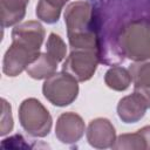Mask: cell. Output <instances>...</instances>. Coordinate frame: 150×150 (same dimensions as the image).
<instances>
[{"label": "cell", "instance_id": "5bb4252c", "mask_svg": "<svg viewBox=\"0 0 150 150\" xmlns=\"http://www.w3.org/2000/svg\"><path fill=\"white\" fill-rule=\"evenodd\" d=\"M112 149L144 150V149H146V146H145L144 138L137 131V132H134V134H122V135H120L116 138V141L112 145Z\"/></svg>", "mask_w": 150, "mask_h": 150}, {"label": "cell", "instance_id": "6da1fadb", "mask_svg": "<svg viewBox=\"0 0 150 150\" xmlns=\"http://www.w3.org/2000/svg\"><path fill=\"white\" fill-rule=\"evenodd\" d=\"M45 29L38 21H27L15 26L12 30V45L6 50L2 71L7 76L20 75L39 57L45 39Z\"/></svg>", "mask_w": 150, "mask_h": 150}, {"label": "cell", "instance_id": "5b68a950", "mask_svg": "<svg viewBox=\"0 0 150 150\" xmlns=\"http://www.w3.org/2000/svg\"><path fill=\"white\" fill-rule=\"evenodd\" d=\"M79 81L66 71L55 73L46 79L42 86L43 96L56 107L73 103L79 95Z\"/></svg>", "mask_w": 150, "mask_h": 150}, {"label": "cell", "instance_id": "7a4b0ae2", "mask_svg": "<svg viewBox=\"0 0 150 150\" xmlns=\"http://www.w3.org/2000/svg\"><path fill=\"white\" fill-rule=\"evenodd\" d=\"M64 22L71 49H90L100 53L101 21L96 8L89 1L69 4L64 11Z\"/></svg>", "mask_w": 150, "mask_h": 150}, {"label": "cell", "instance_id": "ba28073f", "mask_svg": "<svg viewBox=\"0 0 150 150\" xmlns=\"http://www.w3.org/2000/svg\"><path fill=\"white\" fill-rule=\"evenodd\" d=\"M87 141L96 149L112 148L116 141V131L114 125L109 120L103 117L93 120L87 129Z\"/></svg>", "mask_w": 150, "mask_h": 150}, {"label": "cell", "instance_id": "d6986e66", "mask_svg": "<svg viewBox=\"0 0 150 150\" xmlns=\"http://www.w3.org/2000/svg\"><path fill=\"white\" fill-rule=\"evenodd\" d=\"M138 132L142 135L145 142V146L148 150H150V125H145L138 130Z\"/></svg>", "mask_w": 150, "mask_h": 150}, {"label": "cell", "instance_id": "8992f818", "mask_svg": "<svg viewBox=\"0 0 150 150\" xmlns=\"http://www.w3.org/2000/svg\"><path fill=\"white\" fill-rule=\"evenodd\" d=\"M98 62L100 53L90 49H71L62 66V71L70 74L79 82L88 81L93 77Z\"/></svg>", "mask_w": 150, "mask_h": 150}, {"label": "cell", "instance_id": "3957f363", "mask_svg": "<svg viewBox=\"0 0 150 150\" xmlns=\"http://www.w3.org/2000/svg\"><path fill=\"white\" fill-rule=\"evenodd\" d=\"M121 55L135 62L150 59V18H141L124 25L117 36Z\"/></svg>", "mask_w": 150, "mask_h": 150}, {"label": "cell", "instance_id": "2e32d148", "mask_svg": "<svg viewBox=\"0 0 150 150\" xmlns=\"http://www.w3.org/2000/svg\"><path fill=\"white\" fill-rule=\"evenodd\" d=\"M61 9L47 2L46 0H39L36 5V16L46 23H55L59 21Z\"/></svg>", "mask_w": 150, "mask_h": 150}, {"label": "cell", "instance_id": "8fae6325", "mask_svg": "<svg viewBox=\"0 0 150 150\" xmlns=\"http://www.w3.org/2000/svg\"><path fill=\"white\" fill-rule=\"evenodd\" d=\"M29 0H1V25L4 28L19 23L26 14Z\"/></svg>", "mask_w": 150, "mask_h": 150}, {"label": "cell", "instance_id": "9a60e30c", "mask_svg": "<svg viewBox=\"0 0 150 150\" xmlns=\"http://www.w3.org/2000/svg\"><path fill=\"white\" fill-rule=\"evenodd\" d=\"M46 53L52 59H54L57 63L61 62L66 57L67 47H66V43L61 39L60 35H57L55 33L49 34L47 42H46Z\"/></svg>", "mask_w": 150, "mask_h": 150}, {"label": "cell", "instance_id": "277c9868", "mask_svg": "<svg viewBox=\"0 0 150 150\" xmlns=\"http://www.w3.org/2000/svg\"><path fill=\"white\" fill-rule=\"evenodd\" d=\"M19 121L23 130L33 137L47 136L53 124V118L49 111L34 97L26 98L20 104Z\"/></svg>", "mask_w": 150, "mask_h": 150}, {"label": "cell", "instance_id": "7c38bea8", "mask_svg": "<svg viewBox=\"0 0 150 150\" xmlns=\"http://www.w3.org/2000/svg\"><path fill=\"white\" fill-rule=\"evenodd\" d=\"M57 64L59 63L47 53H41L39 57L27 67L26 71L34 80H43L56 73Z\"/></svg>", "mask_w": 150, "mask_h": 150}, {"label": "cell", "instance_id": "4fadbf2b", "mask_svg": "<svg viewBox=\"0 0 150 150\" xmlns=\"http://www.w3.org/2000/svg\"><path fill=\"white\" fill-rule=\"evenodd\" d=\"M131 75L129 69H125L120 66H114L109 68L104 75L105 84L116 91H123L129 88L131 84Z\"/></svg>", "mask_w": 150, "mask_h": 150}, {"label": "cell", "instance_id": "ffe728a7", "mask_svg": "<svg viewBox=\"0 0 150 150\" xmlns=\"http://www.w3.org/2000/svg\"><path fill=\"white\" fill-rule=\"evenodd\" d=\"M46 1L49 2V4H52L55 7L60 8V9H62V7L68 2V0H46Z\"/></svg>", "mask_w": 150, "mask_h": 150}, {"label": "cell", "instance_id": "e0dca14e", "mask_svg": "<svg viewBox=\"0 0 150 150\" xmlns=\"http://www.w3.org/2000/svg\"><path fill=\"white\" fill-rule=\"evenodd\" d=\"M1 124H0V135L5 136L13 129V116H12V108L11 104L5 100L1 98Z\"/></svg>", "mask_w": 150, "mask_h": 150}, {"label": "cell", "instance_id": "9c48e42d", "mask_svg": "<svg viewBox=\"0 0 150 150\" xmlns=\"http://www.w3.org/2000/svg\"><path fill=\"white\" fill-rule=\"evenodd\" d=\"M146 109H149L146 98L139 91L134 90L132 94L120 100L117 115L124 123H136L145 115Z\"/></svg>", "mask_w": 150, "mask_h": 150}, {"label": "cell", "instance_id": "30bf717a", "mask_svg": "<svg viewBox=\"0 0 150 150\" xmlns=\"http://www.w3.org/2000/svg\"><path fill=\"white\" fill-rule=\"evenodd\" d=\"M135 90L139 91L148 101L150 108V62H134L129 67Z\"/></svg>", "mask_w": 150, "mask_h": 150}, {"label": "cell", "instance_id": "52a82bcc", "mask_svg": "<svg viewBox=\"0 0 150 150\" xmlns=\"http://www.w3.org/2000/svg\"><path fill=\"white\" fill-rule=\"evenodd\" d=\"M86 130L82 117L75 112H63L59 116L55 127V136L63 144H73L81 139Z\"/></svg>", "mask_w": 150, "mask_h": 150}, {"label": "cell", "instance_id": "ac0fdd59", "mask_svg": "<svg viewBox=\"0 0 150 150\" xmlns=\"http://www.w3.org/2000/svg\"><path fill=\"white\" fill-rule=\"evenodd\" d=\"M25 141L26 139L21 135L16 134L14 136H11L4 139L1 143V146L2 148H29V144H27Z\"/></svg>", "mask_w": 150, "mask_h": 150}]
</instances>
